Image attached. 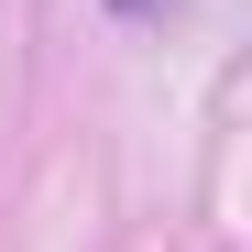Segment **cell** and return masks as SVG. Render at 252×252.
Listing matches in <instances>:
<instances>
[{
  "mask_svg": "<svg viewBox=\"0 0 252 252\" xmlns=\"http://www.w3.org/2000/svg\"><path fill=\"white\" fill-rule=\"evenodd\" d=\"M121 22H164V11H187V0H110Z\"/></svg>",
  "mask_w": 252,
  "mask_h": 252,
  "instance_id": "cell-1",
  "label": "cell"
}]
</instances>
